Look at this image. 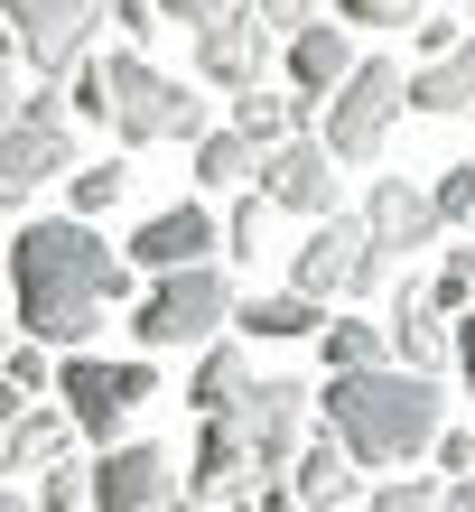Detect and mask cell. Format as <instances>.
Returning <instances> with one entry per match:
<instances>
[{"label": "cell", "instance_id": "cell-7", "mask_svg": "<svg viewBox=\"0 0 475 512\" xmlns=\"http://www.w3.org/2000/svg\"><path fill=\"white\" fill-rule=\"evenodd\" d=\"M438 243V215H429V187H410V177H382V187L364 196V261H354V298L392 289V270Z\"/></svg>", "mask_w": 475, "mask_h": 512}, {"label": "cell", "instance_id": "cell-23", "mask_svg": "<svg viewBox=\"0 0 475 512\" xmlns=\"http://www.w3.org/2000/svg\"><path fill=\"white\" fill-rule=\"evenodd\" d=\"M243 336H261V345H289V336H317L326 326V298H299V289H271V298H243Z\"/></svg>", "mask_w": 475, "mask_h": 512}, {"label": "cell", "instance_id": "cell-19", "mask_svg": "<svg viewBox=\"0 0 475 512\" xmlns=\"http://www.w3.org/2000/svg\"><path fill=\"white\" fill-rule=\"evenodd\" d=\"M205 252H215V215H205V205H168V215H150V224L131 233V261L140 270H187Z\"/></svg>", "mask_w": 475, "mask_h": 512}, {"label": "cell", "instance_id": "cell-9", "mask_svg": "<svg viewBox=\"0 0 475 512\" xmlns=\"http://www.w3.org/2000/svg\"><path fill=\"white\" fill-rule=\"evenodd\" d=\"M177 494H187V485H177V457H168V447H150V438H112L103 447V466H84V503H94V512H168Z\"/></svg>", "mask_w": 475, "mask_h": 512}, {"label": "cell", "instance_id": "cell-43", "mask_svg": "<svg viewBox=\"0 0 475 512\" xmlns=\"http://www.w3.org/2000/svg\"><path fill=\"white\" fill-rule=\"evenodd\" d=\"M19 410H28V391H19V382H0V438H10V419H19Z\"/></svg>", "mask_w": 475, "mask_h": 512}, {"label": "cell", "instance_id": "cell-45", "mask_svg": "<svg viewBox=\"0 0 475 512\" xmlns=\"http://www.w3.org/2000/svg\"><path fill=\"white\" fill-rule=\"evenodd\" d=\"M10 56H19V38H10V19H0V66H10Z\"/></svg>", "mask_w": 475, "mask_h": 512}, {"label": "cell", "instance_id": "cell-15", "mask_svg": "<svg viewBox=\"0 0 475 512\" xmlns=\"http://www.w3.org/2000/svg\"><path fill=\"white\" fill-rule=\"evenodd\" d=\"M382 345H392V364H401V373H448V317L429 308V289H420V280H401L392 317H382Z\"/></svg>", "mask_w": 475, "mask_h": 512}, {"label": "cell", "instance_id": "cell-8", "mask_svg": "<svg viewBox=\"0 0 475 512\" xmlns=\"http://www.w3.org/2000/svg\"><path fill=\"white\" fill-rule=\"evenodd\" d=\"M84 159V140L66 122V103L47 94V84H28L19 122H0V187H47V177H66Z\"/></svg>", "mask_w": 475, "mask_h": 512}, {"label": "cell", "instance_id": "cell-25", "mask_svg": "<svg viewBox=\"0 0 475 512\" xmlns=\"http://www.w3.org/2000/svg\"><path fill=\"white\" fill-rule=\"evenodd\" d=\"M326 373H364V364H392V345H382V317H326Z\"/></svg>", "mask_w": 475, "mask_h": 512}, {"label": "cell", "instance_id": "cell-14", "mask_svg": "<svg viewBox=\"0 0 475 512\" xmlns=\"http://www.w3.org/2000/svg\"><path fill=\"white\" fill-rule=\"evenodd\" d=\"M354 261H364V215L326 205L317 233L299 243V261H289V289H299V298H345L354 289Z\"/></svg>", "mask_w": 475, "mask_h": 512}, {"label": "cell", "instance_id": "cell-32", "mask_svg": "<svg viewBox=\"0 0 475 512\" xmlns=\"http://www.w3.org/2000/svg\"><path fill=\"white\" fill-rule=\"evenodd\" d=\"M38 512H84V466H75V457L38 466Z\"/></svg>", "mask_w": 475, "mask_h": 512}, {"label": "cell", "instance_id": "cell-16", "mask_svg": "<svg viewBox=\"0 0 475 512\" xmlns=\"http://www.w3.org/2000/svg\"><path fill=\"white\" fill-rule=\"evenodd\" d=\"M401 103L429 122H466L475 112V38H457L448 56H420V75H401Z\"/></svg>", "mask_w": 475, "mask_h": 512}, {"label": "cell", "instance_id": "cell-2", "mask_svg": "<svg viewBox=\"0 0 475 512\" xmlns=\"http://www.w3.org/2000/svg\"><path fill=\"white\" fill-rule=\"evenodd\" d=\"M326 429L354 466H410L448 429V391H438V373H401V364L326 373Z\"/></svg>", "mask_w": 475, "mask_h": 512}, {"label": "cell", "instance_id": "cell-30", "mask_svg": "<svg viewBox=\"0 0 475 512\" xmlns=\"http://www.w3.org/2000/svg\"><path fill=\"white\" fill-rule=\"evenodd\" d=\"M47 373H56V364H47V345H38V336H10V354H0V382H19L28 401H38Z\"/></svg>", "mask_w": 475, "mask_h": 512}, {"label": "cell", "instance_id": "cell-38", "mask_svg": "<svg viewBox=\"0 0 475 512\" xmlns=\"http://www.w3.org/2000/svg\"><path fill=\"white\" fill-rule=\"evenodd\" d=\"M410 38H420V56H448V47L466 38V28H457V19H429V10H420V19H410Z\"/></svg>", "mask_w": 475, "mask_h": 512}, {"label": "cell", "instance_id": "cell-44", "mask_svg": "<svg viewBox=\"0 0 475 512\" xmlns=\"http://www.w3.org/2000/svg\"><path fill=\"white\" fill-rule=\"evenodd\" d=\"M0 512H28V485H19V475H0Z\"/></svg>", "mask_w": 475, "mask_h": 512}, {"label": "cell", "instance_id": "cell-24", "mask_svg": "<svg viewBox=\"0 0 475 512\" xmlns=\"http://www.w3.org/2000/svg\"><path fill=\"white\" fill-rule=\"evenodd\" d=\"M243 382H252V354H243V345H224V336H205V345H196V382H187V401H196L205 419L233 410V391H243Z\"/></svg>", "mask_w": 475, "mask_h": 512}, {"label": "cell", "instance_id": "cell-5", "mask_svg": "<svg viewBox=\"0 0 475 512\" xmlns=\"http://www.w3.org/2000/svg\"><path fill=\"white\" fill-rule=\"evenodd\" d=\"M317 112H326V159H373L382 131L401 122V56H354Z\"/></svg>", "mask_w": 475, "mask_h": 512}, {"label": "cell", "instance_id": "cell-47", "mask_svg": "<svg viewBox=\"0 0 475 512\" xmlns=\"http://www.w3.org/2000/svg\"><path fill=\"white\" fill-rule=\"evenodd\" d=\"M0 270H10V243H0Z\"/></svg>", "mask_w": 475, "mask_h": 512}, {"label": "cell", "instance_id": "cell-28", "mask_svg": "<svg viewBox=\"0 0 475 512\" xmlns=\"http://www.w3.org/2000/svg\"><path fill=\"white\" fill-rule=\"evenodd\" d=\"M429 215H438V233H448V224H466V233H475V159H466V168H448V177L429 187Z\"/></svg>", "mask_w": 475, "mask_h": 512}, {"label": "cell", "instance_id": "cell-34", "mask_svg": "<svg viewBox=\"0 0 475 512\" xmlns=\"http://www.w3.org/2000/svg\"><path fill=\"white\" fill-rule=\"evenodd\" d=\"M112 28H122L131 47H150L159 38V10H150V0H112Z\"/></svg>", "mask_w": 475, "mask_h": 512}, {"label": "cell", "instance_id": "cell-1", "mask_svg": "<svg viewBox=\"0 0 475 512\" xmlns=\"http://www.w3.org/2000/svg\"><path fill=\"white\" fill-rule=\"evenodd\" d=\"M0 280L19 289V336L38 345H84L112 298H131V270L103 252L94 215H28Z\"/></svg>", "mask_w": 475, "mask_h": 512}, {"label": "cell", "instance_id": "cell-35", "mask_svg": "<svg viewBox=\"0 0 475 512\" xmlns=\"http://www.w3.org/2000/svg\"><path fill=\"white\" fill-rule=\"evenodd\" d=\"M243 10H252L261 28H271V38H289V28H299V19H317L308 0H243Z\"/></svg>", "mask_w": 475, "mask_h": 512}, {"label": "cell", "instance_id": "cell-33", "mask_svg": "<svg viewBox=\"0 0 475 512\" xmlns=\"http://www.w3.org/2000/svg\"><path fill=\"white\" fill-rule=\"evenodd\" d=\"M336 19H354V28H401V19H420V0H336Z\"/></svg>", "mask_w": 475, "mask_h": 512}, {"label": "cell", "instance_id": "cell-49", "mask_svg": "<svg viewBox=\"0 0 475 512\" xmlns=\"http://www.w3.org/2000/svg\"><path fill=\"white\" fill-rule=\"evenodd\" d=\"M466 19H475V0H466Z\"/></svg>", "mask_w": 475, "mask_h": 512}, {"label": "cell", "instance_id": "cell-3", "mask_svg": "<svg viewBox=\"0 0 475 512\" xmlns=\"http://www.w3.org/2000/svg\"><path fill=\"white\" fill-rule=\"evenodd\" d=\"M75 103H84V122H112V140H131V149H150V140H196V131H205V103L177 94L140 47L84 66V75H75Z\"/></svg>", "mask_w": 475, "mask_h": 512}, {"label": "cell", "instance_id": "cell-17", "mask_svg": "<svg viewBox=\"0 0 475 512\" xmlns=\"http://www.w3.org/2000/svg\"><path fill=\"white\" fill-rule=\"evenodd\" d=\"M289 494H299L308 512H345L354 494H364V475H354V457H345V447H336V429H326V438H308V447H289Z\"/></svg>", "mask_w": 475, "mask_h": 512}, {"label": "cell", "instance_id": "cell-29", "mask_svg": "<svg viewBox=\"0 0 475 512\" xmlns=\"http://www.w3.org/2000/svg\"><path fill=\"white\" fill-rule=\"evenodd\" d=\"M122 187H131V168H112V159L84 168V159H75V215H112V205H122Z\"/></svg>", "mask_w": 475, "mask_h": 512}, {"label": "cell", "instance_id": "cell-10", "mask_svg": "<svg viewBox=\"0 0 475 512\" xmlns=\"http://www.w3.org/2000/svg\"><path fill=\"white\" fill-rule=\"evenodd\" d=\"M233 429H243V447H252V475H280L289 466V447H299V429H308V382H280V373H252L243 391H233Z\"/></svg>", "mask_w": 475, "mask_h": 512}, {"label": "cell", "instance_id": "cell-20", "mask_svg": "<svg viewBox=\"0 0 475 512\" xmlns=\"http://www.w3.org/2000/svg\"><path fill=\"white\" fill-rule=\"evenodd\" d=\"M243 485H252V447L215 410V419H205V438H196V457H187V494L196 503H224V494H243Z\"/></svg>", "mask_w": 475, "mask_h": 512}, {"label": "cell", "instance_id": "cell-26", "mask_svg": "<svg viewBox=\"0 0 475 512\" xmlns=\"http://www.w3.org/2000/svg\"><path fill=\"white\" fill-rule=\"evenodd\" d=\"M252 159L261 149L243 131H196V187H252Z\"/></svg>", "mask_w": 475, "mask_h": 512}, {"label": "cell", "instance_id": "cell-39", "mask_svg": "<svg viewBox=\"0 0 475 512\" xmlns=\"http://www.w3.org/2000/svg\"><path fill=\"white\" fill-rule=\"evenodd\" d=\"M150 10H159V28H168V19H177V28H205L224 0H150Z\"/></svg>", "mask_w": 475, "mask_h": 512}, {"label": "cell", "instance_id": "cell-50", "mask_svg": "<svg viewBox=\"0 0 475 512\" xmlns=\"http://www.w3.org/2000/svg\"><path fill=\"white\" fill-rule=\"evenodd\" d=\"M299 512H308V503H299Z\"/></svg>", "mask_w": 475, "mask_h": 512}, {"label": "cell", "instance_id": "cell-40", "mask_svg": "<svg viewBox=\"0 0 475 512\" xmlns=\"http://www.w3.org/2000/svg\"><path fill=\"white\" fill-rule=\"evenodd\" d=\"M448 373H466V391H475V317L448 326Z\"/></svg>", "mask_w": 475, "mask_h": 512}, {"label": "cell", "instance_id": "cell-36", "mask_svg": "<svg viewBox=\"0 0 475 512\" xmlns=\"http://www.w3.org/2000/svg\"><path fill=\"white\" fill-rule=\"evenodd\" d=\"M224 243L243 252V261L261 252V196H243V205H233V224H224Z\"/></svg>", "mask_w": 475, "mask_h": 512}, {"label": "cell", "instance_id": "cell-12", "mask_svg": "<svg viewBox=\"0 0 475 512\" xmlns=\"http://www.w3.org/2000/svg\"><path fill=\"white\" fill-rule=\"evenodd\" d=\"M252 196L261 205H289V215H326V205H345L336 196V159H326V140H308V131H289V140H271L252 159Z\"/></svg>", "mask_w": 475, "mask_h": 512}, {"label": "cell", "instance_id": "cell-18", "mask_svg": "<svg viewBox=\"0 0 475 512\" xmlns=\"http://www.w3.org/2000/svg\"><path fill=\"white\" fill-rule=\"evenodd\" d=\"M280 56H289V84H299V94H336L345 84V66H354V47H345V19H299L280 38Z\"/></svg>", "mask_w": 475, "mask_h": 512}, {"label": "cell", "instance_id": "cell-13", "mask_svg": "<svg viewBox=\"0 0 475 512\" xmlns=\"http://www.w3.org/2000/svg\"><path fill=\"white\" fill-rule=\"evenodd\" d=\"M271 56H280V38L243 10V0H224V10L196 28V75H205V84H224V94L261 84V75H271Z\"/></svg>", "mask_w": 475, "mask_h": 512}, {"label": "cell", "instance_id": "cell-42", "mask_svg": "<svg viewBox=\"0 0 475 512\" xmlns=\"http://www.w3.org/2000/svg\"><path fill=\"white\" fill-rule=\"evenodd\" d=\"M19 103H28V84H19V66H0V122H19Z\"/></svg>", "mask_w": 475, "mask_h": 512}, {"label": "cell", "instance_id": "cell-48", "mask_svg": "<svg viewBox=\"0 0 475 512\" xmlns=\"http://www.w3.org/2000/svg\"><path fill=\"white\" fill-rule=\"evenodd\" d=\"M233 512H252V503H243V494H233Z\"/></svg>", "mask_w": 475, "mask_h": 512}, {"label": "cell", "instance_id": "cell-46", "mask_svg": "<svg viewBox=\"0 0 475 512\" xmlns=\"http://www.w3.org/2000/svg\"><path fill=\"white\" fill-rule=\"evenodd\" d=\"M10 336H19V317H0V354H10Z\"/></svg>", "mask_w": 475, "mask_h": 512}, {"label": "cell", "instance_id": "cell-41", "mask_svg": "<svg viewBox=\"0 0 475 512\" xmlns=\"http://www.w3.org/2000/svg\"><path fill=\"white\" fill-rule=\"evenodd\" d=\"M438 512H475V475H448V485H438Z\"/></svg>", "mask_w": 475, "mask_h": 512}, {"label": "cell", "instance_id": "cell-27", "mask_svg": "<svg viewBox=\"0 0 475 512\" xmlns=\"http://www.w3.org/2000/svg\"><path fill=\"white\" fill-rule=\"evenodd\" d=\"M429 308L438 317L475 308V243H448V261H438V280H429Z\"/></svg>", "mask_w": 475, "mask_h": 512}, {"label": "cell", "instance_id": "cell-37", "mask_svg": "<svg viewBox=\"0 0 475 512\" xmlns=\"http://www.w3.org/2000/svg\"><path fill=\"white\" fill-rule=\"evenodd\" d=\"M429 447H438V466H448V475H475V429H438Z\"/></svg>", "mask_w": 475, "mask_h": 512}, {"label": "cell", "instance_id": "cell-4", "mask_svg": "<svg viewBox=\"0 0 475 512\" xmlns=\"http://www.w3.org/2000/svg\"><path fill=\"white\" fill-rule=\"evenodd\" d=\"M233 317V289H224V270H205V261H187V270H159V289L131 308V345L140 354H168V345H205L215 326Z\"/></svg>", "mask_w": 475, "mask_h": 512}, {"label": "cell", "instance_id": "cell-6", "mask_svg": "<svg viewBox=\"0 0 475 512\" xmlns=\"http://www.w3.org/2000/svg\"><path fill=\"white\" fill-rule=\"evenodd\" d=\"M47 391H66L75 438L112 447V438H122V419H131V410L159 391V373H150V364H103V354H66V364L47 373Z\"/></svg>", "mask_w": 475, "mask_h": 512}, {"label": "cell", "instance_id": "cell-22", "mask_svg": "<svg viewBox=\"0 0 475 512\" xmlns=\"http://www.w3.org/2000/svg\"><path fill=\"white\" fill-rule=\"evenodd\" d=\"M308 122H317V94H261V84H243V94H233V131H243L252 149H271V140L308 131Z\"/></svg>", "mask_w": 475, "mask_h": 512}, {"label": "cell", "instance_id": "cell-31", "mask_svg": "<svg viewBox=\"0 0 475 512\" xmlns=\"http://www.w3.org/2000/svg\"><path fill=\"white\" fill-rule=\"evenodd\" d=\"M373 512H438V475H382Z\"/></svg>", "mask_w": 475, "mask_h": 512}, {"label": "cell", "instance_id": "cell-11", "mask_svg": "<svg viewBox=\"0 0 475 512\" xmlns=\"http://www.w3.org/2000/svg\"><path fill=\"white\" fill-rule=\"evenodd\" d=\"M0 19H10V38L28 47L38 75H75L103 28V0H0Z\"/></svg>", "mask_w": 475, "mask_h": 512}, {"label": "cell", "instance_id": "cell-21", "mask_svg": "<svg viewBox=\"0 0 475 512\" xmlns=\"http://www.w3.org/2000/svg\"><path fill=\"white\" fill-rule=\"evenodd\" d=\"M56 457H75V419L28 401V410L10 419V438H0V466H10L19 485H28V475H38V466H56Z\"/></svg>", "mask_w": 475, "mask_h": 512}]
</instances>
